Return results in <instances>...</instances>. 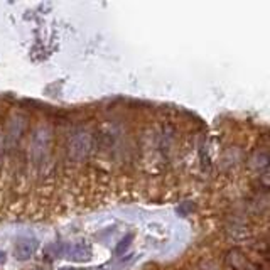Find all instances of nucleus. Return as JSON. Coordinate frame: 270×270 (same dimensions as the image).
<instances>
[{
    "mask_svg": "<svg viewBox=\"0 0 270 270\" xmlns=\"http://www.w3.org/2000/svg\"><path fill=\"white\" fill-rule=\"evenodd\" d=\"M51 151H53V132L48 125H39L31 135V142L27 147V156H29L31 164L34 167H44L49 161Z\"/></svg>",
    "mask_w": 270,
    "mask_h": 270,
    "instance_id": "1",
    "label": "nucleus"
},
{
    "mask_svg": "<svg viewBox=\"0 0 270 270\" xmlns=\"http://www.w3.org/2000/svg\"><path fill=\"white\" fill-rule=\"evenodd\" d=\"M93 149H95V137L88 130H76L68 139L66 157L68 161L74 162V164H80L90 157Z\"/></svg>",
    "mask_w": 270,
    "mask_h": 270,
    "instance_id": "2",
    "label": "nucleus"
},
{
    "mask_svg": "<svg viewBox=\"0 0 270 270\" xmlns=\"http://www.w3.org/2000/svg\"><path fill=\"white\" fill-rule=\"evenodd\" d=\"M27 130V120L22 115H16L11 122H9L7 133H6V147L14 149L17 146V142L22 139V135Z\"/></svg>",
    "mask_w": 270,
    "mask_h": 270,
    "instance_id": "3",
    "label": "nucleus"
},
{
    "mask_svg": "<svg viewBox=\"0 0 270 270\" xmlns=\"http://www.w3.org/2000/svg\"><path fill=\"white\" fill-rule=\"evenodd\" d=\"M37 246H39V243H37L36 238H21L14 246V257L21 260V262L29 260L36 253Z\"/></svg>",
    "mask_w": 270,
    "mask_h": 270,
    "instance_id": "4",
    "label": "nucleus"
},
{
    "mask_svg": "<svg viewBox=\"0 0 270 270\" xmlns=\"http://www.w3.org/2000/svg\"><path fill=\"white\" fill-rule=\"evenodd\" d=\"M66 257L74 262H86L91 258V248L86 243H76L66 248Z\"/></svg>",
    "mask_w": 270,
    "mask_h": 270,
    "instance_id": "5",
    "label": "nucleus"
},
{
    "mask_svg": "<svg viewBox=\"0 0 270 270\" xmlns=\"http://www.w3.org/2000/svg\"><path fill=\"white\" fill-rule=\"evenodd\" d=\"M225 262H226L228 267H231L233 270H246L248 268V260H246L245 255L236 248L230 250V252L226 253Z\"/></svg>",
    "mask_w": 270,
    "mask_h": 270,
    "instance_id": "6",
    "label": "nucleus"
},
{
    "mask_svg": "<svg viewBox=\"0 0 270 270\" xmlns=\"http://www.w3.org/2000/svg\"><path fill=\"white\" fill-rule=\"evenodd\" d=\"M130 240H132V235H127L122 241H120V245L117 246V253H122L127 250V246L130 245Z\"/></svg>",
    "mask_w": 270,
    "mask_h": 270,
    "instance_id": "7",
    "label": "nucleus"
},
{
    "mask_svg": "<svg viewBox=\"0 0 270 270\" xmlns=\"http://www.w3.org/2000/svg\"><path fill=\"white\" fill-rule=\"evenodd\" d=\"M4 262H6V253H4V252H0V265H2Z\"/></svg>",
    "mask_w": 270,
    "mask_h": 270,
    "instance_id": "8",
    "label": "nucleus"
},
{
    "mask_svg": "<svg viewBox=\"0 0 270 270\" xmlns=\"http://www.w3.org/2000/svg\"><path fill=\"white\" fill-rule=\"evenodd\" d=\"M58 270H81V268H76V267H61V268H58Z\"/></svg>",
    "mask_w": 270,
    "mask_h": 270,
    "instance_id": "9",
    "label": "nucleus"
},
{
    "mask_svg": "<svg viewBox=\"0 0 270 270\" xmlns=\"http://www.w3.org/2000/svg\"><path fill=\"white\" fill-rule=\"evenodd\" d=\"M100 270H110V267H101Z\"/></svg>",
    "mask_w": 270,
    "mask_h": 270,
    "instance_id": "10",
    "label": "nucleus"
},
{
    "mask_svg": "<svg viewBox=\"0 0 270 270\" xmlns=\"http://www.w3.org/2000/svg\"><path fill=\"white\" fill-rule=\"evenodd\" d=\"M32 270H41V268H32Z\"/></svg>",
    "mask_w": 270,
    "mask_h": 270,
    "instance_id": "11",
    "label": "nucleus"
}]
</instances>
